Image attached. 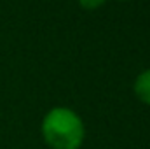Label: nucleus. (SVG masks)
Returning <instances> with one entry per match:
<instances>
[{"label":"nucleus","instance_id":"obj_1","mask_svg":"<svg viewBox=\"0 0 150 149\" xmlns=\"http://www.w3.org/2000/svg\"><path fill=\"white\" fill-rule=\"evenodd\" d=\"M40 132L51 149H80L86 139L84 121L70 107H52L44 116Z\"/></svg>","mask_w":150,"mask_h":149},{"label":"nucleus","instance_id":"obj_2","mask_svg":"<svg viewBox=\"0 0 150 149\" xmlns=\"http://www.w3.org/2000/svg\"><path fill=\"white\" fill-rule=\"evenodd\" d=\"M133 90L140 102H143L145 105H150V69H145L143 72L136 75Z\"/></svg>","mask_w":150,"mask_h":149},{"label":"nucleus","instance_id":"obj_3","mask_svg":"<svg viewBox=\"0 0 150 149\" xmlns=\"http://www.w3.org/2000/svg\"><path fill=\"white\" fill-rule=\"evenodd\" d=\"M79 2V5L82 7V9H86V11H96V9H100L107 0H77Z\"/></svg>","mask_w":150,"mask_h":149},{"label":"nucleus","instance_id":"obj_4","mask_svg":"<svg viewBox=\"0 0 150 149\" xmlns=\"http://www.w3.org/2000/svg\"><path fill=\"white\" fill-rule=\"evenodd\" d=\"M119 2H131V0H119Z\"/></svg>","mask_w":150,"mask_h":149}]
</instances>
